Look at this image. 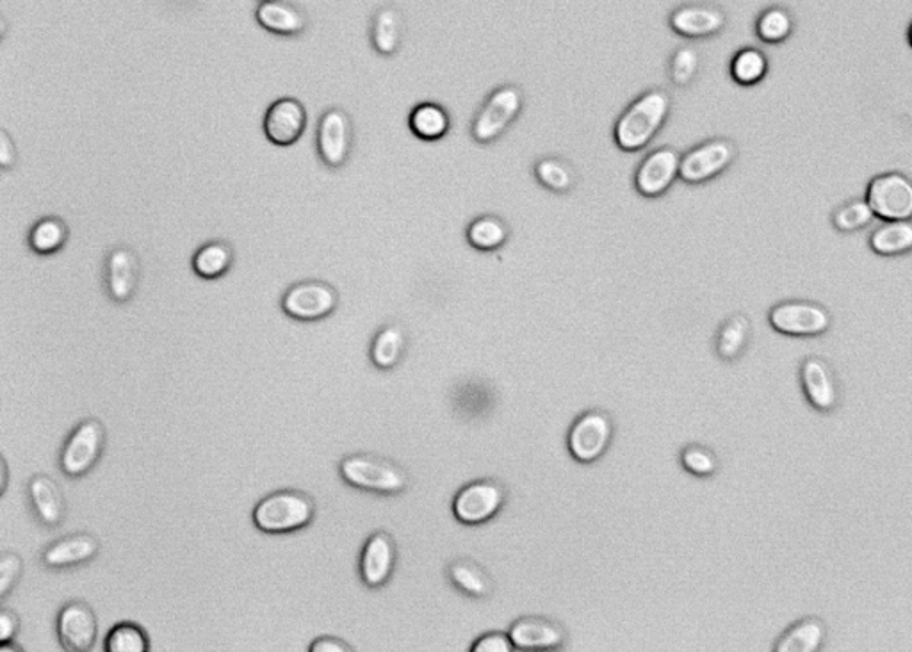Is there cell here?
<instances>
[{"mask_svg": "<svg viewBox=\"0 0 912 652\" xmlns=\"http://www.w3.org/2000/svg\"><path fill=\"white\" fill-rule=\"evenodd\" d=\"M672 113V95L663 87H649L622 111L613 139L624 152H641L662 133Z\"/></svg>", "mask_w": 912, "mask_h": 652, "instance_id": "cell-1", "label": "cell"}, {"mask_svg": "<svg viewBox=\"0 0 912 652\" xmlns=\"http://www.w3.org/2000/svg\"><path fill=\"white\" fill-rule=\"evenodd\" d=\"M316 514L318 507L312 496L296 488H284L264 496L255 505L252 519L263 534L286 535L312 525Z\"/></svg>", "mask_w": 912, "mask_h": 652, "instance_id": "cell-2", "label": "cell"}, {"mask_svg": "<svg viewBox=\"0 0 912 652\" xmlns=\"http://www.w3.org/2000/svg\"><path fill=\"white\" fill-rule=\"evenodd\" d=\"M339 476L346 485L378 496H398L410 485L409 473L400 464L371 453L342 456Z\"/></svg>", "mask_w": 912, "mask_h": 652, "instance_id": "cell-3", "label": "cell"}, {"mask_svg": "<svg viewBox=\"0 0 912 652\" xmlns=\"http://www.w3.org/2000/svg\"><path fill=\"white\" fill-rule=\"evenodd\" d=\"M524 110V92L518 84H503L492 90L478 107L471 124V136L478 145H492L518 122Z\"/></svg>", "mask_w": 912, "mask_h": 652, "instance_id": "cell-4", "label": "cell"}, {"mask_svg": "<svg viewBox=\"0 0 912 652\" xmlns=\"http://www.w3.org/2000/svg\"><path fill=\"white\" fill-rule=\"evenodd\" d=\"M107 432L96 417L81 421L70 432L60 453V469L66 478L81 479L95 469L104 455Z\"/></svg>", "mask_w": 912, "mask_h": 652, "instance_id": "cell-5", "label": "cell"}, {"mask_svg": "<svg viewBox=\"0 0 912 652\" xmlns=\"http://www.w3.org/2000/svg\"><path fill=\"white\" fill-rule=\"evenodd\" d=\"M738 159V146L729 137H711L691 146L682 156V178L688 186L711 183L726 174Z\"/></svg>", "mask_w": 912, "mask_h": 652, "instance_id": "cell-6", "label": "cell"}, {"mask_svg": "<svg viewBox=\"0 0 912 652\" xmlns=\"http://www.w3.org/2000/svg\"><path fill=\"white\" fill-rule=\"evenodd\" d=\"M613 434L615 425L608 412L601 408L583 412L568 430V453L580 464H594L608 452Z\"/></svg>", "mask_w": 912, "mask_h": 652, "instance_id": "cell-7", "label": "cell"}, {"mask_svg": "<svg viewBox=\"0 0 912 652\" xmlns=\"http://www.w3.org/2000/svg\"><path fill=\"white\" fill-rule=\"evenodd\" d=\"M768 323L788 338H820L831 330L832 314L817 301L786 300L770 309Z\"/></svg>", "mask_w": 912, "mask_h": 652, "instance_id": "cell-8", "label": "cell"}, {"mask_svg": "<svg viewBox=\"0 0 912 652\" xmlns=\"http://www.w3.org/2000/svg\"><path fill=\"white\" fill-rule=\"evenodd\" d=\"M509 493L501 482L482 478L469 482L453 499V514L465 526L485 525L506 505Z\"/></svg>", "mask_w": 912, "mask_h": 652, "instance_id": "cell-9", "label": "cell"}, {"mask_svg": "<svg viewBox=\"0 0 912 652\" xmlns=\"http://www.w3.org/2000/svg\"><path fill=\"white\" fill-rule=\"evenodd\" d=\"M281 311L291 320L312 323L336 312L339 292L331 283L322 280H301L286 289L280 300Z\"/></svg>", "mask_w": 912, "mask_h": 652, "instance_id": "cell-10", "label": "cell"}, {"mask_svg": "<svg viewBox=\"0 0 912 652\" xmlns=\"http://www.w3.org/2000/svg\"><path fill=\"white\" fill-rule=\"evenodd\" d=\"M867 201L882 221L912 219V178L900 172L875 175L868 184Z\"/></svg>", "mask_w": 912, "mask_h": 652, "instance_id": "cell-11", "label": "cell"}, {"mask_svg": "<svg viewBox=\"0 0 912 652\" xmlns=\"http://www.w3.org/2000/svg\"><path fill=\"white\" fill-rule=\"evenodd\" d=\"M682 156L674 146H659L650 151L636 168L635 189L644 198H662L670 192L682 174Z\"/></svg>", "mask_w": 912, "mask_h": 652, "instance_id": "cell-12", "label": "cell"}, {"mask_svg": "<svg viewBox=\"0 0 912 652\" xmlns=\"http://www.w3.org/2000/svg\"><path fill=\"white\" fill-rule=\"evenodd\" d=\"M319 159L330 169H339L350 159L353 148V124L350 114L341 107H330L319 118L318 137Z\"/></svg>", "mask_w": 912, "mask_h": 652, "instance_id": "cell-13", "label": "cell"}, {"mask_svg": "<svg viewBox=\"0 0 912 652\" xmlns=\"http://www.w3.org/2000/svg\"><path fill=\"white\" fill-rule=\"evenodd\" d=\"M55 633L61 648L69 652H88L95 648L99 619L86 601L73 599L55 617Z\"/></svg>", "mask_w": 912, "mask_h": 652, "instance_id": "cell-14", "label": "cell"}, {"mask_svg": "<svg viewBox=\"0 0 912 652\" xmlns=\"http://www.w3.org/2000/svg\"><path fill=\"white\" fill-rule=\"evenodd\" d=\"M800 385L806 402L820 412L831 414L840 405V383L836 380L832 365L822 356L811 355L800 365Z\"/></svg>", "mask_w": 912, "mask_h": 652, "instance_id": "cell-15", "label": "cell"}, {"mask_svg": "<svg viewBox=\"0 0 912 652\" xmlns=\"http://www.w3.org/2000/svg\"><path fill=\"white\" fill-rule=\"evenodd\" d=\"M727 14L711 2H686L677 6L668 17V28L686 40H706L726 29Z\"/></svg>", "mask_w": 912, "mask_h": 652, "instance_id": "cell-16", "label": "cell"}, {"mask_svg": "<svg viewBox=\"0 0 912 652\" xmlns=\"http://www.w3.org/2000/svg\"><path fill=\"white\" fill-rule=\"evenodd\" d=\"M398 561V546L389 531H375L363 544L360 552L359 572L363 587L377 590L383 589L392 575Z\"/></svg>", "mask_w": 912, "mask_h": 652, "instance_id": "cell-17", "label": "cell"}, {"mask_svg": "<svg viewBox=\"0 0 912 652\" xmlns=\"http://www.w3.org/2000/svg\"><path fill=\"white\" fill-rule=\"evenodd\" d=\"M101 549V540L95 535L86 531L64 535L40 552V563L51 570L75 569L95 560Z\"/></svg>", "mask_w": 912, "mask_h": 652, "instance_id": "cell-18", "label": "cell"}, {"mask_svg": "<svg viewBox=\"0 0 912 652\" xmlns=\"http://www.w3.org/2000/svg\"><path fill=\"white\" fill-rule=\"evenodd\" d=\"M307 111L298 99L284 96L273 102L264 116V134L273 145L291 146L304 136Z\"/></svg>", "mask_w": 912, "mask_h": 652, "instance_id": "cell-19", "label": "cell"}, {"mask_svg": "<svg viewBox=\"0 0 912 652\" xmlns=\"http://www.w3.org/2000/svg\"><path fill=\"white\" fill-rule=\"evenodd\" d=\"M515 651H554L567 642V631L550 617H521L510 625Z\"/></svg>", "mask_w": 912, "mask_h": 652, "instance_id": "cell-20", "label": "cell"}, {"mask_svg": "<svg viewBox=\"0 0 912 652\" xmlns=\"http://www.w3.org/2000/svg\"><path fill=\"white\" fill-rule=\"evenodd\" d=\"M141 262L136 251L125 245L111 248L105 259V289L114 303H127L136 294Z\"/></svg>", "mask_w": 912, "mask_h": 652, "instance_id": "cell-21", "label": "cell"}, {"mask_svg": "<svg viewBox=\"0 0 912 652\" xmlns=\"http://www.w3.org/2000/svg\"><path fill=\"white\" fill-rule=\"evenodd\" d=\"M28 499L38 525L60 528L66 517V499L60 485L49 475H34L28 482Z\"/></svg>", "mask_w": 912, "mask_h": 652, "instance_id": "cell-22", "label": "cell"}, {"mask_svg": "<svg viewBox=\"0 0 912 652\" xmlns=\"http://www.w3.org/2000/svg\"><path fill=\"white\" fill-rule=\"evenodd\" d=\"M260 28L278 37H298L307 28V17L287 0H264L255 10Z\"/></svg>", "mask_w": 912, "mask_h": 652, "instance_id": "cell-23", "label": "cell"}, {"mask_svg": "<svg viewBox=\"0 0 912 652\" xmlns=\"http://www.w3.org/2000/svg\"><path fill=\"white\" fill-rule=\"evenodd\" d=\"M404 20L396 6H381L371 20V45L378 54L391 58L403 43Z\"/></svg>", "mask_w": 912, "mask_h": 652, "instance_id": "cell-24", "label": "cell"}, {"mask_svg": "<svg viewBox=\"0 0 912 652\" xmlns=\"http://www.w3.org/2000/svg\"><path fill=\"white\" fill-rule=\"evenodd\" d=\"M827 640V625L818 617H803L777 639L776 652H818Z\"/></svg>", "mask_w": 912, "mask_h": 652, "instance_id": "cell-25", "label": "cell"}, {"mask_svg": "<svg viewBox=\"0 0 912 652\" xmlns=\"http://www.w3.org/2000/svg\"><path fill=\"white\" fill-rule=\"evenodd\" d=\"M752 338V323L747 315L741 312L729 315L715 335V352L718 359L724 362L740 361Z\"/></svg>", "mask_w": 912, "mask_h": 652, "instance_id": "cell-26", "label": "cell"}, {"mask_svg": "<svg viewBox=\"0 0 912 652\" xmlns=\"http://www.w3.org/2000/svg\"><path fill=\"white\" fill-rule=\"evenodd\" d=\"M407 346H409V335L403 327L398 323L386 324L372 338L371 348H369L371 364L380 371L394 370L396 365L403 361Z\"/></svg>", "mask_w": 912, "mask_h": 652, "instance_id": "cell-27", "label": "cell"}, {"mask_svg": "<svg viewBox=\"0 0 912 652\" xmlns=\"http://www.w3.org/2000/svg\"><path fill=\"white\" fill-rule=\"evenodd\" d=\"M868 245L881 257H900L912 251V219H891L873 228Z\"/></svg>", "mask_w": 912, "mask_h": 652, "instance_id": "cell-28", "label": "cell"}, {"mask_svg": "<svg viewBox=\"0 0 912 652\" xmlns=\"http://www.w3.org/2000/svg\"><path fill=\"white\" fill-rule=\"evenodd\" d=\"M409 127L422 142H439L450 133L451 116L444 105L421 102L410 111Z\"/></svg>", "mask_w": 912, "mask_h": 652, "instance_id": "cell-29", "label": "cell"}, {"mask_svg": "<svg viewBox=\"0 0 912 652\" xmlns=\"http://www.w3.org/2000/svg\"><path fill=\"white\" fill-rule=\"evenodd\" d=\"M448 580L454 589L469 598L483 599L491 596L494 583L485 569L471 558H459L448 566Z\"/></svg>", "mask_w": 912, "mask_h": 652, "instance_id": "cell-30", "label": "cell"}, {"mask_svg": "<svg viewBox=\"0 0 912 652\" xmlns=\"http://www.w3.org/2000/svg\"><path fill=\"white\" fill-rule=\"evenodd\" d=\"M533 175H535L536 183L541 184L544 189L559 193V195L571 193L577 186V180H580L577 169L574 168L571 161L559 156H545L536 159L535 165H533Z\"/></svg>", "mask_w": 912, "mask_h": 652, "instance_id": "cell-31", "label": "cell"}, {"mask_svg": "<svg viewBox=\"0 0 912 652\" xmlns=\"http://www.w3.org/2000/svg\"><path fill=\"white\" fill-rule=\"evenodd\" d=\"M469 245L478 251H495L510 239V225L495 215H482L472 219L465 230Z\"/></svg>", "mask_w": 912, "mask_h": 652, "instance_id": "cell-32", "label": "cell"}, {"mask_svg": "<svg viewBox=\"0 0 912 652\" xmlns=\"http://www.w3.org/2000/svg\"><path fill=\"white\" fill-rule=\"evenodd\" d=\"M234 265V248L227 241H209L195 251L191 266L201 279L216 280Z\"/></svg>", "mask_w": 912, "mask_h": 652, "instance_id": "cell-33", "label": "cell"}, {"mask_svg": "<svg viewBox=\"0 0 912 652\" xmlns=\"http://www.w3.org/2000/svg\"><path fill=\"white\" fill-rule=\"evenodd\" d=\"M69 225L58 216H45L32 225L29 247L38 256H52L69 241Z\"/></svg>", "mask_w": 912, "mask_h": 652, "instance_id": "cell-34", "label": "cell"}, {"mask_svg": "<svg viewBox=\"0 0 912 652\" xmlns=\"http://www.w3.org/2000/svg\"><path fill=\"white\" fill-rule=\"evenodd\" d=\"M768 58L765 52L759 51L756 46H745L741 51L732 55L731 72L732 81L744 87L756 86L761 83L762 79L767 77Z\"/></svg>", "mask_w": 912, "mask_h": 652, "instance_id": "cell-35", "label": "cell"}, {"mask_svg": "<svg viewBox=\"0 0 912 652\" xmlns=\"http://www.w3.org/2000/svg\"><path fill=\"white\" fill-rule=\"evenodd\" d=\"M793 28V17L782 6L768 8L756 20V34L762 43H768V45L786 42L791 37Z\"/></svg>", "mask_w": 912, "mask_h": 652, "instance_id": "cell-36", "label": "cell"}, {"mask_svg": "<svg viewBox=\"0 0 912 652\" xmlns=\"http://www.w3.org/2000/svg\"><path fill=\"white\" fill-rule=\"evenodd\" d=\"M105 652H148L151 637L136 622H120L105 637Z\"/></svg>", "mask_w": 912, "mask_h": 652, "instance_id": "cell-37", "label": "cell"}, {"mask_svg": "<svg viewBox=\"0 0 912 652\" xmlns=\"http://www.w3.org/2000/svg\"><path fill=\"white\" fill-rule=\"evenodd\" d=\"M875 215H873L872 207L868 204L867 198H855V200L844 201L838 209L832 213V227L841 234L861 232L864 228L870 227Z\"/></svg>", "mask_w": 912, "mask_h": 652, "instance_id": "cell-38", "label": "cell"}, {"mask_svg": "<svg viewBox=\"0 0 912 652\" xmlns=\"http://www.w3.org/2000/svg\"><path fill=\"white\" fill-rule=\"evenodd\" d=\"M700 70V54L695 46L682 45L672 52L668 60V79L672 86L685 87L694 83Z\"/></svg>", "mask_w": 912, "mask_h": 652, "instance_id": "cell-39", "label": "cell"}, {"mask_svg": "<svg viewBox=\"0 0 912 652\" xmlns=\"http://www.w3.org/2000/svg\"><path fill=\"white\" fill-rule=\"evenodd\" d=\"M682 466L690 475L709 478V476L717 475L720 462H718L717 453L713 452L711 447L695 443L688 444L683 449Z\"/></svg>", "mask_w": 912, "mask_h": 652, "instance_id": "cell-40", "label": "cell"}, {"mask_svg": "<svg viewBox=\"0 0 912 652\" xmlns=\"http://www.w3.org/2000/svg\"><path fill=\"white\" fill-rule=\"evenodd\" d=\"M22 575L23 560L19 552L2 551L0 555V598H8L19 587Z\"/></svg>", "mask_w": 912, "mask_h": 652, "instance_id": "cell-41", "label": "cell"}, {"mask_svg": "<svg viewBox=\"0 0 912 652\" xmlns=\"http://www.w3.org/2000/svg\"><path fill=\"white\" fill-rule=\"evenodd\" d=\"M472 652H512L515 651V645H513L512 639H510V634L500 633V631H494V633H486L477 642L472 643L471 648Z\"/></svg>", "mask_w": 912, "mask_h": 652, "instance_id": "cell-42", "label": "cell"}, {"mask_svg": "<svg viewBox=\"0 0 912 652\" xmlns=\"http://www.w3.org/2000/svg\"><path fill=\"white\" fill-rule=\"evenodd\" d=\"M20 631V617L13 608H0V643L13 642Z\"/></svg>", "mask_w": 912, "mask_h": 652, "instance_id": "cell-43", "label": "cell"}, {"mask_svg": "<svg viewBox=\"0 0 912 652\" xmlns=\"http://www.w3.org/2000/svg\"><path fill=\"white\" fill-rule=\"evenodd\" d=\"M355 651L353 645L346 642V640L330 637V634H322L318 639L312 640L309 645V652H351Z\"/></svg>", "mask_w": 912, "mask_h": 652, "instance_id": "cell-44", "label": "cell"}, {"mask_svg": "<svg viewBox=\"0 0 912 652\" xmlns=\"http://www.w3.org/2000/svg\"><path fill=\"white\" fill-rule=\"evenodd\" d=\"M17 165V148L8 131L0 133V168L10 169Z\"/></svg>", "mask_w": 912, "mask_h": 652, "instance_id": "cell-45", "label": "cell"}, {"mask_svg": "<svg viewBox=\"0 0 912 652\" xmlns=\"http://www.w3.org/2000/svg\"><path fill=\"white\" fill-rule=\"evenodd\" d=\"M22 652L23 648H20L19 643L8 642V643H0V652Z\"/></svg>", "mask_w": 912, "mask_h": 652, "instance_id": "cell-46", "label": "cell"}, {"mask_svg": "<svg viewBox=\"0 0 912 652\" xmlns=\"http://www.w3.org/2000/svg\"><path fill=\"white\" fill-rule=\"evenodd\" d=\"M2 475H4V478H2V494H4L6 488H8V464H6V460H2Z\"/></svg>", "mask_w": 912, "mask_h": 652, "instance_id": "cell-47", "label": "cell"}, {"mask_svg": "<svg viewBox=\"0 0 912 652\" xmlns=\"http://www.w3.org/2000/svg\"><path fill=\"white\" fill-rule=\"evenodd\" d=\"M908 38H909V45H911V46H912V23H911V28H909V34H908Z\"/></svg>", "mask_w": 912, "mask_h": 652, "instance_id": "cell-48", "label": "cell"}, {"mask_svg": "<svg viewBox=\"0 0 912 652\" xmlns=\"http://www.w3.org/2000/svg\"><path fill=\"white\" fill-rule=\"evenodd\" d=\"M259 2H264V0H259Z\"/></svg>", "mask_w": 912, "mask_h": 652, "instance_id": "cell-49", "label": "cell"}]
</instances>
